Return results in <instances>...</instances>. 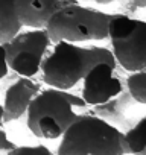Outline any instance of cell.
<instances>
[{"instance_id": "5bb4252c", "label": "cell", "mask_w": 146, "mask_h": 155, "mask_svg": "<svg viewBox=\"0 0 146 155\" xmlns=\"http://www.w3.org/2000/svg\"><path fill=\"white\" fill-rule=\"evenodd\" d=\"M125 8H126V12H123V14H128V15L132 12L143 14L146 9V0H126Z\"/></svg>"}, {"instance_id": "9c48e42d", "label": "cell", "mask_w": 146, "mask_h": 155, "mask_svg": "<svg viewBox=\"0 0 146 155\" xmlns=\"http://www.w3.org/2000/svg\"><path fill=\"white\" fill-rule=\"evenodd\" d=\"M64 5V0H14V11L22 28L44 29L50 17Z\"/></svg>"}, {"instance_id": "5b68a950", "label": "cell", "mask_w": 146, "mask_h": 155, "mask_svg": "<svg viewBox=\"0 0 146 155\" xmlns=\"http://www.w3.org/2000/svg\"><path fill=\"white\" fill-rule=\"evenodd\" d=\"M108 40L116 64L126 73L146 68V21L123 12L110 14Z\"/></svg>"}, {"instance_id": "52a82bcc", "label": "cell", "mask_w": 146, "mask_h": 155, "mask_svg": "<svg viewBox=\"0 0 146 155\" xmlns=\"http://www.w3.org/2000/svg\"><path fill=\"white\" fill-rule=\"evenodd\" d=\"M114 65L108 62H98L84 76L81 99L87 107H98L110 102L123 90V82L116 73Z\"/></svg>"}, {"instance_id": "ac0fdd59", "label": "cell", "mask_w": 146, "mask_h": 155, "mask_svg": "<svg viewBox=\"0 0 146 155\" xmlns=\"http://www.w3.org/2000/svg\"><path fill=\"white\" fill-rule=\"evenodd\" d=\"M3 125V105L0 104V128Z\"/></svg>"}, {"instance_id": "277c9868", "label": "cell", "mask_w": 146, "mask_h": 155, "mask_svg": "<svg viewBox=\"0 0 146 155\" xmlns=\"http://www.w3.org/2000/svg\"><path fill=\"white\" fill-rule=\"evenodd\" d=\"M110 14L88 5L65 3L47 21L46 32L50 43L65 41L84 44L108 38Z\"/></svg>"}, {"instance_id": "30bf717a", "label": "cell", "mask_w": 146, "mask_h": 155, "mask_svg": "<svg viewBox=\"0 0 146 155\" xmlns=\"http://www.w3.org/2000/svg\"><path fill=\"white\" fill-rule=\"evenodd\" d=\"M123 155H146V117L141 116L135 125L122 132Z\"/></svg>"}, {"instance_id": "8fae6325", "label": "cell", "mask_w": 146, "mask_h": 155, "mask_svg": "<svg viewBox=\"0 0 146 155\" xmlns=\"http://www.w3.org/2000/svg\"><path fill=\"white\" fill-rule=\"evenodd\" d=\"M22 29L14 11V0H0V44L8 43Z\"/></svg>"}, {"instance_id": "7c38bea8", "label": "cell", "mask_w": 146, "mask_h": 155, "mask_svg": "<svg viewBox=\"0 0 146 155\" xmlns=\"http://www.w3.org/2000/svg\"><path fill=\"white\" fill-rule=\"evenodd\" d=\"M125 91L140 107L146 105V68L129 73L123 82Z\"/></svg>"}, {"instance_id": "e0dca14e", "label": "cell", "mask_w": 146, "mask_h": 155, "mask_svg": "<svg viewBox=\"0 0 146 155\" xmlns=\"http://www.w3.org/2000/svg\"><path fill=\"white\" fill-rule=\"evenodd\" d=\"M90 2L96 3V5H102V6H107V5H111L114 2H119V0H90Z\"/></svg>"}, {"instance_id": "4fadbf2b", "label": "cell", "mask_w": 146, "mask_h": 155, "mask_svg": "<svg viewBox=\"0 0 146 155\" xmlns=\"http://www.w3.org/2000/svg\"><path fill=\"white\" fill-rule=\"evenodd\" d=\"M5 155H55L44 144H28V146H15Z\"/></svg>"}, {"instance_id": "6da1fadb", "label": "cell", "mask_w": 146, "mask_h": 155, "mask_svg": "<svg viewBox=\"0 0 146 155\" xmlns=\"http://www.w3.org/2000/svg\"><path fill=\"white\" fill-rule=\"evenodd\" d=\"M98 62H108L117 67L108 47L58 41L50 46V52L44 56L40 74L47 87L70 91Z\"/></svg>"}, {"instance_id": "ba28073f", "label": "cell", "mask_w": 146, "mask_h": 155, "mask_svg": "<svg viewBox=\"0 0 146 155\" xmlns=\"http://www.w3.org/2000/svg\"><path fill=\"white\" fill-rule=\"evenodd\" d=\"M41 90L40 82L32 78L18 76L6 88L3 99V123H12L26 116L32 97Z\"/></svg>"}, {"instance_id": "8992f818", "label": "cell", "mask_w": 146, "mask_h": 155, "mask_svg": "<svg viewBox=\"0 0 146 155\" xmlns=\"http://www.w3.org/2000/svg\"><path fill=\"white\" fill-rule=\"evenodd\" d=\"M52 43L46 29L23 28L15 37L3 44L8 68L23 78L40 74L41 64Z\"/></svg>"}, {"instance_id": "2e32d148", "label": "cell", "mask_w": 146, "mask_h": 155, "mask_svg": "<svg viewBox=\"0 0 146 155\" xmlns=\"http://www.w3.org/2000/svg\"><path fill=\"white\" fill-rule=\"evenodd\" d=\"M9 73L8 64H6V55H5V47L3 44H0V81L6 78V74Z\"/></svg>"}, {"instance_id": "3957f363", "label": "cell", "mask_w": 146, "mask_h": 155, "mask_svg": "<svg viewBox=\"0 0 146 155\" xmlns=\"http://www.w3.org/2000/svg\"><path fill=\"white\" fill-rule=\"evenodd\" d=\"M59 138L56 155H123L122 131L96 114H79Z\"/></svg>"}, {"instance_id": "9a60e30c", "label": "cell", "mask_w": 146, "mask_h": 155, "mask_svg": "<svg viewBox=\"0 0 146 155\" xmlns=\"http://www.w3.org/2000/svg\"><path fill=\"white\" fill-rule=\"evenodd\" d=\"M15 146H17V144H15L12 140H9L6 131H5L3 128H0V152H2V153H8V152L12 150Z\"/></svg>"}, {"instance_id": "7a4b0ae2", "label": "cell", "mask_w": 146, "mask_h": 155, "mask_svg": "<svg viewBox=\"0 0 146 155\" xmlns=\"http://www.w3.org/2000/svg\"><path fill=\"white\" fill-rule=\"evenodd\" d=\"M78 108H88L81 96L53 87L41 88L26 111V126L43 140H56L79 116Z\"/></svg>"}]
</instances>
